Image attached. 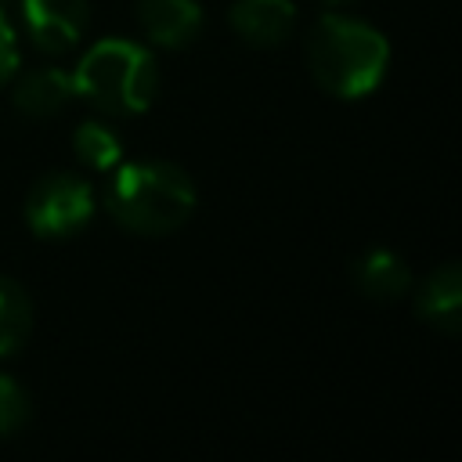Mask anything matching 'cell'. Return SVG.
Returning <instances> with one entry per match:
<instances>
[{"instance_id":"1","label":"cell","mask_w":462,"mask_h":462,"mask_svg":"<svg viewBox=\"0 0 462 462\" xmlns=\"http://www.w3.org/2000/svg\"><path fill=\"white\" fill-rule=\"evenodd\" d=\"M105 184V213L130 235L162 238L188 224L195 213V180L166 159L116 162Z\"/></svg>"},{"instance_id":"2","label":"cell","mask_w":462,"mask_h":462,"mask_svg":"<svg viewBox=\"0 0 462 462\" xmlns=\"http://www.w3.org/2000/svg\"><path fill=\"white\" fill-rule=\"evenodd\" d=\"M307 69L325 94L357 101L383 83L390 43L365 18L328 11L307 32Z\"/></svg>"},{"instance_id":"3","label":"cell","mask_w":462,"mask_h":462,"mask_svg":"<svg viewBox=\"0 0 462 462\" xmlns=\"http://www.w3.org/2000/svg\"><path fill=\"white\" fill-rule=\"evenodd\" d=\"M76 97L101 116H141L159 94V65L137 40H97L72 69Z\"/></svg>"},{"instance_id":"4","label":"cell","mask_w":462,"mask_h":462,"mask_svg":"<svg viewBox=\"0 0 462 462\" xmlns=\"http://www.w3.org/2000/svg\"><path fill=\"white\" fill-rule=\"evenodd\" d=\"M97 209V195L87 177L69 170H51L32 180L25 195V224L36 238H72Z\"/></svg>"},{"instance_id":"5","label":"cell","mask_w":462,"mask_h":462,"mask_svg":"<svg viewBox=\"0 0 462 462\" xmlns=\"http://www.w3.org/2000/svg\"><path fill=\"white\" fill-rule=\"evenodd\" d=\"M18 14L29 43L40 54H69L90 22V4L87 0H22Z\"/></svg>"},{"instance_id":"6","label":"cell","mask_w":462,"mask_h":462,"mask_svg":"<svg viewBox=\"0 0 462 462\" xmlns=\"http://www.w3.org/2000/svg\"><path fill=\"white\" fill-rule=\"evenodd\" d=\"M14 90H11V101L22 116L29 119H51L58 112H65L72 101H76V83H72V72L58 69V65H36L22 76L11 79Z\"/></svg>"},{"instance_id":"7","label":"cell","mask_w":462,"mask_h":462,"mask_svg":"<svg viewBox=\"0 0 462 462\" xmlns=\"http://www.w3.org/2000/svg\"><path fill=\"white\" fill-rule=\"evenodd\" d=\"M137 22L155 47L180 51L202 32L199 0H137Z\"/></svg>"},{"instance_id":"8","label":"cell","mask_w":462,"mask_h":462,"mask_svg":"<svg viewBox=\"0 0 462 462\" xmlns=\"http://www.w3.org/2000/svg\"><path fill=\"white\" fill-rule=\"evenodd\" d=\"M415 310L426 325L444 336H458L462 328V271L458 263L433 267L415 289Z\"/></svg>"},{"instance_id":"9","label":"cell","mask_w":462,"mask_h":462,"mask_svg":"<svg viewBox=\"0 0 462 462\" xmlns=\"http://www.w3.org/2000/svg\"><path fill=\"white\" fill-rule=\"evenodd\" d=\"M227 22L249 47H278L296 25V7L289 0H235Z\"/></svg>"},{"instance_id":"10","label":"cell","mask_w":462,"mask_h":462,"mask_svg":"<svg viewBox=\"0 0 462 462\" xmlns=\"http://www.w3.org/2000/svg\"><path fill=\"white\" fill-rule=\"evenodd\" d=\"M354 285L375 303H393L411 289V271L393 249H368L354 260Z\"/></svg>"},{"instance_id":"11","label":"cell","mask_w":462,"mask_h":462,"mask_svg":"<svg viewBox=\"0 0 462 462\" xmlns=\"http://www.w3.org/2000/svg\"><path fill=\"white\" fill-rule=\"evenodd\" d=\"M72 152H76L79 166L105 173L123 159V137L105 119H83L72 130Z\"/></svg>"},{"instance_id":"12","label":"cell","mask_w":462,"mask_h":462,"mask_svg":"<svg viewBox=\"0 0 462 462\" xmlns=\"http://www.w3.org/2000/svg\"><path fill=\"white\" fill-rule=\"evenodd\" d=\"M29 332H32V300L14 278L0 274V357L18 354Z\"/></svg>"},{"instance_id":"13","label":"cell","mask_w":462,"mask_h":462,"mask_svg":"<svg viewBox=\"0 0 462 462\" xmlns=\"http://www.w3.org/2000/svg\"><path fill=\"white\" fill-rule=\"evenodd\" d=\"M32 415V401L29 390L14 379L0 372V437H14Z\"/></svg>"},{"instance_id":"14","label":"cell","mask_w":462,"mask_h":462,"mask_svg":"<svg viewBox=\"0 0 462 462\" xmlns=\"http://www.w3.org/2000/svg\"><path fill=\"white\" fill-rule=\"evenodd\" d=\"M18 61H22L18 29H14L11 14L0 7V87H7V83L18 76Z\"/></svg>"},{"instance_id":"15","label":"cell","mask_w":462,"mask_h":462,"mask_svg":"<svg viewBox=\"0 0 462 462\" xmlns=\"http://www.w3.org/2000/svg\"><path fill=\"white\" fill-rule=\"evenodd\" d=\"M328 7H339V4H350V0H325Z\"/></svg>"}]
</instances>
